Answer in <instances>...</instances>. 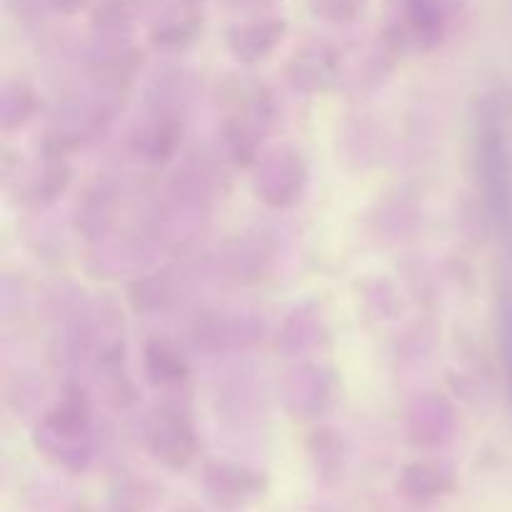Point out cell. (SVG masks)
Returning a JSON list of instances; mask_svg holds the SVG:
<instances>
[{
    "label": "cell",
    "mask_w": 512,
    "mask_h": 512,
    "mask_svg": "<svg viewBox=\"0 0 512 512\" xmlns=\"http://www.w3.org/2000/svg\"><path fill=\"white\" fill-rule=\"evenodd\" d=\"M43 435L48 443L43 448L58 458L65 468H83L88 458L85 438H88V408L83 398H65L45 423Z\"/></svg>",
    "instance_id": "obj_1"
},
{
    "label": "cell",
    "mask_w": 512,
    "mask_h": 512,
    "mask_svg": "<svg viewBox=\"0 0 512 512\" xmlns=\"http://www.w3.org/2000/svg\"><path fill=\"white\" fill-rule=\"evenodd\" d=\"M148 448L168 468H185L195 455V433L178 410H163L148 428Z\"/></svg>",
    "instance_id": "obj_2"
},
{
    "label": "cell",
    "mask_w": 512,
    "mask_h": 512,
    "mask_svg": "<svg viewBox=\"0 0 512 512\" xmlns=\"http://www.w3.org/2000/svg\"><path fill=\"white\" fill-rule=\"evenodd\" d=\"M205 490L218 505L233 508L265 490V478L255 470L230 463H213L205 470Z\"/></svg>",
    "instance_id": "obj_3"
},
{
    "label": "cell",
    "mask_w": 512,
    "mask_h": 512,
    "mask_svg": "<svg viewBox=\"0 0 512 512\" xmlns=\"http://www.w3.org/2000/svg\"><path fill=\"white\" fill-rule=\"evenodd\" d=\"M455 490V475L448 465L440 463H413L400 473V498L413 505H428L445 498Z\"/></svg>",
    "instance_id": "obj_4"
},
{
    "label": "cell",
    "mask_w": 512,
    "mask_h": 512,
    "mask_svg": "<svg viewBox=\"0 0 512 512\" xmlns=\"http://www.w3.org/2000/svg\"><path fill=\"white\" fill-rule=\"evenodd\" d=\"M283 38V25H255L250 30H238V35H233V53L238 60L245 63H253V60L265 58L270 48L275 45V40Z\"/></svg>",
    "instance_id": "obj_5"
},
{
    "label": "cell",
    "mask_w": 512,
    "mask_h": 512,
    "mask_svg": "<svg viewBox=\"0 0 512 512\" xmlns=\"http://www.w3.org/2000/svg\"><path fill=\"white\" fill-rule=\"evenodd\" d=\"M148 363H155V368L150 365L148 373L155 383L160 385H170V383H180L185 378V363L178 358L173 348L168 343H150L148 350Z\"/></svg>",
    "instance_id": "obj_6"
},
{
    "label": "cell",
    "mask_w": 512,
    "mask_h": 512,
    "mask_svg": "<svg viewBox=\"0 0 512 512\" xmlns=\"http://www.w3.org/2000/svg\"><path fill=\"white\" fill-rule=\"evenodd\" d=\"M310 453H313L320 478L325 483H335L343 473V445H340V440L333 433H318Z\"/></svg>",
    "instance_id": "obj_7"
},
{
    "label": "cell",
    "mask_w": 512,
    "mask_h": 512,
    "mask_svg": "<svg viewBox=\"0 0 512 512\" xmlns=\"http://www.w3.org/2000/svg\"><path fill=\"white\" fill-rule=\"evenodd\" d=\"M413 420L418 423L413 430V440L423 448L440 445L445 438H450V435H445V415L440 413V405H433V410L420 408L418 415L413 413Z\"/></svg>",
    "instance_id": "obj_8"
}]
</instances>
